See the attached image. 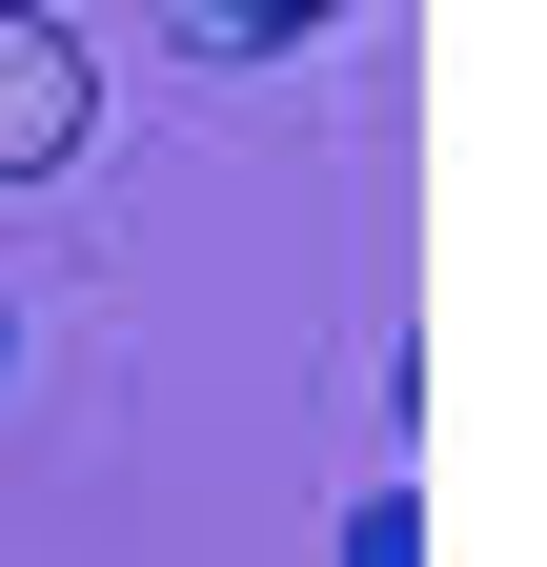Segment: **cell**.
Here are the masks:
<instances>
[{
    "label": "cell",
    "mask_w": 547,
    "mask_h": 567,
    "mask_svg": "<svg viewBox=\"0 0 547 567\" xmlns=\"http://www.w3.org/2000/svg\"><path fill=\"white\" fill-rule=\"evenodd\" d=\"M102 142V61L61 41V21H21V0H0V183H61Z\"/></svg>",
    "instance_id": "6da1fadb"
},
{
    "label": "cell",
    "mask_w": 547,
    "mask_h": 567,
    "mask_svg": "<svg viewBox=\"0 0 547 567\" xmlns=\"http://www.w3.org/2000/svg\"><path fill=\"white\" fill-rule=\"evenodd\" d=\"M305 21H324V0H183V41H203V61H264V41H305Z\"/></svg>",
    "instance_id": "7a4b0ae2"
},
{
    "label": "cell",
    "mask_w": 547,
    "mask_h": 567,
    "mask_svg": "<svg viewBox=\"0 0 547 567\" xmlns=\"http://www.w3.org/2000/svg\"><path fill=\"white\" fill-rule=\"evenodd\" d=\"M345 567H426V507H405V486H385V507L345 527Z\"/></svg>",
    "instance_id": "3957f363"
}]
</instances>
